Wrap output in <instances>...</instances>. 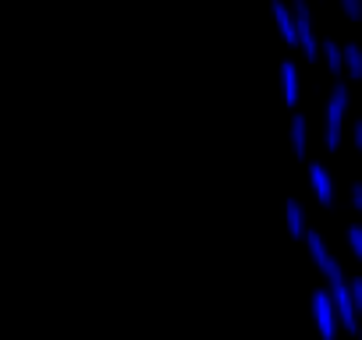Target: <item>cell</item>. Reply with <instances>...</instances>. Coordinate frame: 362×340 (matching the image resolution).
<instances>
[{"label":"cell","mask_w":362,"mask_h":340,"mask_svg":"<svg viewBox=\"0 0 362 340\" xmlns=\"http://www.w3.org/2000/svg\"><path fill=\"white\" fill-rule=\"evenodd\" d=\"M330 298H334V308H337V319H341V326H344L348 333H358V308H355V301H351V291H348V284H341V287H330Z\"/></svg>","instance_id":"7a4b0ae2"},{"label":"cell","mask_w":362,"mask_h":340,"mask_svg":"<svg viewBox=\"0 0 362 340\" xmlns=\"http://www.w3.org/2000/svg\"><path fill=\"white\" fill-rule=\"evenodd\" d=\"M309 185L316 188V199L323 202V206H330L334 202V185H330V174H327V166L323 163H309Z\"/></svg>","instance_id":"5b68a950"},{"label":"cell","mask_w":362,"mask_h":340,"mask_svg":"<svg viewBox=\"0 0 362 340\" xmlns=\"http://www.w3.org/2000/svg\"><path fill=\"white\" fill-rule=\"evenodd\" d=\"M305 245H309V255H313V262H316L320 269H323V266L334 259V255L327 252V245H323V238H320L316 231H309V234H305Z\"/></svg>","instance_id":"ba28073f"},{"label":"cell","mask_w":362,"mask_h":340,"mask_svg":"<svg viewBox=\"0 0 362 340\" xmlns=\"http://www.w3.org/2000/svg\"><path fill=\"white\" fill-rule=\"evenodd\" d=\"M284 213H288V231H291L295 238H298V234H309V231H305V217H302V206H298L295 199H288V202H284Z\"/></svg>","instance_id":"9c48e42d"},{"label":"cell","mask_w":362,"mask_h":340,"mask_svg":"<svg viewBox=\"0 0 362 340\" xmlns=\"http://www.w3.org/2000/svg\"><path fill=\"white\" fill-rule=\"evenodd\" d=\"M348 241H351L355 255L362 259V224H351V227H348Z\"/></svg>","instance_id":"4fadbf2b"},{"label":"cell","mask_w":362,"mask_h":340,"mask_svg":"<svg viewBox=\"0 0 362 340\" xmlns=\"http://www.w3.org/2000/svg\"><path fill=\"white\" fill-rule=\"evenodd\" d=\"M348 291H351V301H355V308L362 312V277H351V280H348Z\"/></svg>","instance_id":"5bb4252c"},{"label":"cell","mask_w":362,"mask_h":340,"mask_svg":"<svg viewBox=\"0 0 362 340\" xmlns=\"http://www.w3.org/2000/svg\"><path fill=\"white\" fill-rule=\"evenodd\" d=\"M323 54H327L330 71H334V75H341V68H344V50H341L334 40H323Z\"/></svg>","instance_id":"8fae6325"},{"label":"cell","mask_w":362,"mask_h":340,"mask_svg":"<svg viewBox=\"0 0 362 340\" xmlns=\"http://www.w3.org/2000/svg\"><path fill=\"white\" fill-rule=\"evenodd\" d=\"M344 68H348L351 78L362 75V50H358L355 43H344Z\"/></svg>","instance_id":"7c38bea8"},{"label":"cell","mask_w":362,"mask_h":340,"mask_svg":"<svg viewBox=\"0 0 362 340\" xmlns=\"http://www.w3.org/2000/svg\"><path fill=\"white\" fill-rule=\"evenodd\" d=\"M351 202H355V210H362V181L351 185Z\"/></svg>","instance_id":"2e32d148"},{"label":"cell","mask_w":362,"mask_h":340,"mask_svg":"<svg viewBox=\"0 0 362 340\" xmlns=\"http://www.w3.org/2000/svg\"><path fill=\"white\" fill-rule=\"evenodd\" d=\"M291 11H295V22H298V43H302L305 57L313 61L316 50H320V43H316V32H313V15H309V8H305V0H295Z\"/></svg>","instance_id":"3957f363"},{"label":"cell","mask_w":362,"mask_h":340,"mask_svg":"<svg viewBox=\"0 0 362 340\" xmlns=\"http://www.w3.org/2000/svg\"><path fill=\"white\" fill-rule=\"evenodd\" d=\"M344 110H348V85L337 82V85L330 89V103H327V149H337V142H341Z\"/></svg>","instance_id":"6da1fadb"},{"label":"cell","mask_w":362,"mask_h":340,"mask_svg":"<svg viewBox=\"0 0 362 340\" xmlns=\"http://www.w3.org/2000/svg\"><path fill=\"white\" fill-rule=\"evenodd\" d=\"M291 149L295 156H305V117L302 114L291 117Z\"/></svg>","instance_id":"30bf717a"},{"label":"cell","mask_w":362,"mask_h":340,"mask_svg":"<svg viewBox=\"0 0 362 340\" xmlns=\"http://www.w3.org/2000/svg\"><path fill=\"white\" fill-rule=\"evenodd\" d=\"M358 336H362V329H358Z\"/></svg>","instance_id":"ac0fdd59"},{"label":"cell","mask_w":362,"mask_h":340,"mask_svg":"<svg viewBox=\"0 0 362 340\" xmlns=\"http://www.w3.org/2000/svg\"><path fill=\"white\" fill-rule=\"evenodd\" d=\"M355 145H358V149H362V121H358V124H355Z\"/></svg>","instance_id":"e0dca14e"},{"label":"cell","mask_w":362,"mask_h":340,"mask_svg":"<svg viewBox=\"0 0 362 340\" xmlns=\"http://www.w3.org/2000/svg\"><path fill=\"white\" fill-rule=\"evenodd\" d=\"M341 8H344L348 18H358V15H362V4H358V0H341Z\"/></svg>","instance_id":"9a60e30c"},{"label":"cell","mask_w":362,"mask_h":340,"mask_svg":"<svg viewBox=\"0 0 362 340\" xmlns=\"http://www.w3.org/2000/svg\"><path fill=\"white\" fill-rule=\"evenodd\" d=\"M313 312H316L320 333H323V336H334V319H337V308H334V298H330L327 291H316V294H313Z\"/></svg>","instance_id":"277c9868"},{"label":"cell","mask_w":362,"mask_h":340,"mask_svg":"<svg viewBox=\"0 0 362 340\" xmlns=\"http://www.w3.org/2000/svg\"><path fill=\"white\" fill-rule=\"evenodd\" d=\"M274 15H277V25H281L284 40H288V43H298V22H295V11H288L281 0H277V4H274Z\"/></svg>","instance_id":"8992f818"},{"label":"cell","mask_w":362,"mask_h":340,"mask_svg":"<svg viewBox=\"0 0 362 340\" xmlns=\"http://www.w3.org/2000/svg\"><path fill=\"white\" fill-rule=\"evenodd\" d=\"M281 82H284V99H288V103H295V99H298V71H295V64H291V61H284V64H281Z\"/></svg>","instance_id":"52a82bcc"}]
</instances>
